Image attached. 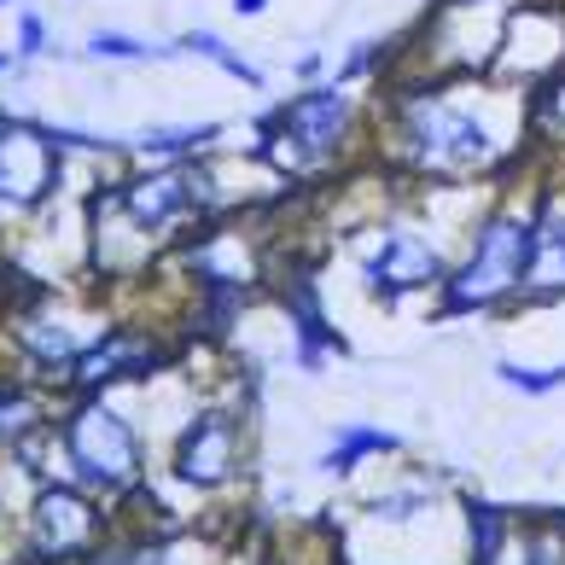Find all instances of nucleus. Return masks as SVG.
Returning <instances> with one entry per match:
<instances>
[{
	"label": "nucleus",
	"mask_w": 565,
	"mask_h": 565,
	"mask_svg": "<svg viewBox=\"0 0 565 565\" xmlns=\"http://www.w3.org/2000/svg\"><path fill=\"white\" fill-rule=\"evenodd\" d=\"M268 0H234V12H263Z\"/></svg>",
	"instance_id": "obj_20"
},
{
	"label": "nucleus",
	"mask_w": 565,
	"mask_h": 565,
	"mask_svg": "<svg viewBox=\"0 0 565 565\" xmlns=\"http://www.w3.org/2000/svg\"><path fill=\"white\" fill-rule=\"evenodd\" d=\"M531 234V268H525V286L536 291V298H554V291H565V204H548Z\"/></svg>",
	"instance_id": "obj_7"
},
{
	"label": "nucleus",
	"mask_w": 565,
	"mask_h": 565,
	"mask_svg": "<svg viewBox=\"0 0 565 565\" xmlns=\"http://www.w3.org/2000/svg\"><path fill=\"white\" fill-rule=\"evenodd\" d=\"M94 53L99 58H152L158 47H140V41H129V35H94Z\"/></svg>",
	"instance_id": "obj_17"
},
{
	"label": "nucleus",
	"mask_w": 565,
	"mask_h": 565,
	"mask_svg": "<svg viewBox=\"0 0 565 565\" xmlns=\"http://www.w3.org/2000/svg\"><path fill=\"white\" fill-rule=\"evenodd\" d=\"M227 460H234V426H227L222 414H204L193 426V437H186V449H181V472L199 478V484H216L227 472Z\"/></svg>",
	"instance_id": "obj_8"
},
{
	"label": "nucleus",
	"mask_w": 565,
	"mask_h": 565,
	"mask_svg": "<svg viewBox=\"0 0 565 565\" xmlns=\"http://www.w3.org/2000/svg\"><path fill=\"white\" fill-rule=\"evenodd\" d=\"M344 117H350V99L339 88H321V94H303L286 106V135L303 146V152H327L332 140L344 135Z\"/></svg>",
	"instance_id": "obj_6"
},
{
	"label": "nucleus",
	"mask_w": 565,
	"mask_h": 565,
	"mask_svg": "<svg viewBox=\"0 0 565 565\" xmlns=\"http://www.w3.org/2000/svg\"><path fill=\"white\" fill-rule=\"evenodd\" d=\"M193 140H211V129H146L135 146L140 152H186Z\"/></svg>",
	"instance_id": "obj_14"
},
{
	"label": "nucleus",
	"mask_w": 565,
	"mask_h": 565,
	"mask_svg": "<svg viewBox=\"0 0 565 565\" xmlns=\"http://www.w3.org/2000/svg\"><path fill=\"white\" fill-rule=\"evenodd\" d=\"M24 426H30V403H24V396H12V391H0V444L18 437Z\"/></svg>",
	"instance_id": "obj_16"
},
{
	"label": "nucleus",
	"mask_w": 565,
	"mask_h": 565,
	"mask_svg": "<svg viewBox=\"0 0 565 565\" xmlns=\"http://www.w3.org/2000/svg\"><path fill=\"white\" fill-rule=\"evenodd\" d=\"M531 565H565V542H536Z\"/></svg>",
	"instance_id": "obj_19"
},
{
	"label": "nucleus",
	"mask_w": 565,
	"mask_h": 565,
	"mask_svg": "<svg viewBox=\"0 0 565 565\" xmlns=\"http://www.w3.org/2000/svg\"><path fill=\"white\" fill-rule=\"evenodd\" d=\"M531 234H536L531 222L495 216L484 234H478L467 268L455 275V286H449V309H484V303L501 298V291L525 286V268H531Z\"/></svg>",
	"instance_id": "obj_1"
},
{
	"label": "nucleus",
	"mask_w": 565,
	"mask_h": 565,
	"mask_svg": "<svg viewBox=\"0 0 565 565\" xmlns=\"http://www.w3.org/2000/svg\"><path fill=\"white\" fill-rule=\"evenodd\" d=\"M367 280L380 286V291L431 286V280H437V250H431L420 234H403V227H391L385 245L373 250V263H367Z\"/></svg>",
	"instance_id": "obj_5"
},
{
	"label": "nucleus",
	"mask_w": 565,
	"mask_h": 565,
	"mask_svg": "<svg viewBox=\"0 0 565 565\" xmlns=\"http://www.w3.org/2000/svg\"><path fill=\"white\" fill-rule=\"evenodd\" d=\"M71 460L94 484H129L135 478V431L111 408H82L71 420Z\"/></svg>",
	"instance_id": "obj_3"
},
{
	"label": "nucleus",
	"mask_w": 565,
	"mask_h": 565,
	"mask_svg": "<svg viewBox=\"0 0 565 565\" xmlns=\"http://www.w3.org/2000/svg\"><path fill=\"white\" fill-rule=\"evenodd\" d=\"M391 444H396L391 431H362V426H350V431L339 437V444H332L327 467H332V472H344V467H350L355 455H367V449H391Z\"/></svg>",
	"instance_id": "obj_12"
},
{
	"label": "nucleus",
	"mask_w": 565,
	"mask_h": 565,
	"mask_svg": "<svg viewBox=\"0 0 565 565\" xmlns=\"http://www.w3.org/2000/svg\"><path fill=\"white\" fill-rule=\"evenodd\" d=\"M58 175V158H53V140L35 135V129H0V193L30 204L53 186Z\"/></svg>",
	"instance_id": "obj_4"
},
{
	"label": "nucleus",
	"mask_w": 565,
	"mask_h": 565,
	"mask_svg": "<svg viewBox=\"0 0 565 565\" xmlns=\"http://www.w3.org/2000/svg\"><path fill=\"white\" fill-rule=\"evenodd\" d=\"M88 531H94V513L82 508L71 490H58V495L41 501V548L71 554V548H82V542H88Z\"/></svg>",
	"instance_id": "obj_10"
},
{
	"label": "nucleus",
	"mask_w": 565,
	"mask_h": 565,
	"mask_svg": "<svg viewBox=\"0 0 565 565\" xmlns=\"http://www.w3.org/2000/svg\"><path fill=\"white\" fill-rule=\"evenodd\" d=\"M408 146H414V158L431 163V170H467V163L490 158L484 122H472L467 111L444 106V99H414L408 106Z\"/></svg>",
	"instance_id": "obj_2"
},
{
	"label": "nucleus",
	"mask_w": 565,
	"mask_h": 565,
	"mask_svg": "<svg viewBox=\"0 0 565 565\" xmlns=\"http://www.w3.org/2000/svg\"><path fill=\"white\" fill-rule=\"evenodd\" d=\"M186 47H193V53H204V58H216V65H222L227 76H239V82H263L257 71L245 65V58H234V53H227V41H222V35H204V30H199L193 41H186Z\"/></svg>",
	"instance_id": "obj_13"
},
{
	"label": "nucleus",
	"mask_w": 565,
	"mask_h": 565,
	"mask_svg": "<svg viewBox=\"0 0 565 565\" xmlns=\"http://www.w3.org/2000/svg\"><path fill=\"white\" fill-rule=\"evenodd\" d=\"M140 355H146L140 344H122V339H117L111 350H94V355H88V362H82V367H76V380H82V385H99V380H117V367H122V362H140Z\"/></svg>",
	"instance_id": "obj_11"
},
{
	"label": "nucleus",
	"mask_w": 565,
	"mask_h": 565,
	"mask_svg": "<svg viewBox=\"0 0 565 565\" xmlns=\"http://www.w3.org/2000/svg\"><path fill=\"white\" fill-rule=\"evenodd\" d=\"M501 380H508V385H519V391H554V385H565V367H501Z\"/></svg>",
	"instance_id": "obj_15"
},
{
	"label": "nucleus",
	"mask_w": 565,
	"mask_h": 565,
	"mask_svg": "<svg viewBox=\"0 0 565 565\" xmlns=\"http://www.w3.org/2000/svg\"><path fill=\"white\" fill-rule=\"evenodd\" d=\"M18 53H41V18H24V24H18Z\"/></svg>",
	"instance_id": "obj_18"
},
{
	"label": "nucleus",
	"mask_w": 565,
	"mask_h": 565,
	"mask_svg": "<svg viewBox=\"0 0 565 565\" xmlns=\"http://www.w3.org/2000/svg\"><path fill=\"white\" fill-rule=\"evenodd\" d=\"M204 175H193V170H181V175H158V181H140L135 193H129V211L140 216V222H163V216H175L181 204H193V199H204Z\"/></svg>",
	"instance_id": "obj_9"
}]
</instances>
